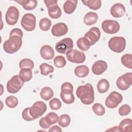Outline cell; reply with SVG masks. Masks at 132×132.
<instances>
[{"label": "cell", "mask_w": 132, "mask_h": 132, "mask_svg": "<svg viewBox=\"0 0 132 132\" xmlns=\"http://www.w3.org/2000/svg\"><path fill=\"white\" fill-rule=\"evenodd\" d=\"M23 31L19 28L12 29L9 34V38L3 44V48L5 52L11 54L16 52L21 47L22 44Z\"/></svg>", "instance_id": "6da1fadb"}, {"label": "cell", "mask_w": 132, "mask_h": 132, "mask_svg": "<svg viewBox=\"0 0 132 132\" xmlns=\"http://www.w3.org/2000/svg\"><path fill=\"white\" fill-rule=\"evenodd\" d=\"M76 95L80 101L85 105H90L94 101V92L92 85L87 83L79 86L76 90Z\"/></svg>", "instance_id": "7a4b0ae2"}, {"label": "cell", "mask_w": 132, "mask_h": 132, "mask_svg": "<svg viewBox=\"0 0 132 132\" xmlns=\"http://www.w3.org/2000/svg\"><path fill=\"white\" fill-rule=\"evenodd\" d=\"M73 85L69 82H65L61 85L60 97L62 101L67 104H71L75 101L73 94Z\"/></svg>", "instance_id": "3957f363"}, {"label": "cell", "mask_w": 132, "mask_h": 132, "mask_svg": "<svg viewBox=\"0 0 132 132\" xmlns=\"http://www.w3.org/2000/svg\"><path fill=\"white\" fill-rule=\"evenodd\" d=\"M25 81L19 75L13 76L7 83V90L9 93H16L23 87Z\"/></svg>", "instance_id": "277c9868"}, {"label": "cell", "mask_w": 132, "mask_h": 132, "mask_svg": "<svg viewBox=\"0 0 132 132\" xmlns=\"http://www.w3.org/2000/svg\"><path fill=\"white\" fill-rule=\"evenodd\" d=\"M108 46L112 51L120 53L125 48V39L123 37H113L109 40Z\"/></svg>", "instance_id": "5b68a950"}, {"label": "cell", "mask_w": 132, "mask_h": 132, "mask_svg": "<svg viewBox=\"0 0 132 132\" xmlns=\"http://www.w3.org/2000/svg\"><path fill=\"white\" fill-rule=\"evenodd\" d=\"M44 2L47 8L48 15L51 18L57 19L61 16V9L57 5V1L44 0Z\"/></svg>", "instance_id": "8992f818"}, {"label": "cell", "mask_w": 132, "mask_h": 132, "mask_svg": "<svg viewBox=\"0 0 132 132\" xmlns=\"http://www.w3.org/2000/svg\"><path fill=\"white\" fill-rule=\"evenodd\" d=\"M22 27L28 31L34 30L36 26V19L35 15L32 13L25 14L21 21Z\"/></svg>", "instance_id": "52a82bcc"}, {"label": "cell", "mask_w": 132, "mask_h": 132, "mask_svg": "<svg viewBox=\"0 0 132 132\" xmlns=\"http://www.w3.org/2000/svg\"><path fill=\"white\" fill-rule=\"evenodd\" d=\"M46 110V105L42 101H37L31 107H29L30 113L34 119L40 117L45 112Z\"/></svg>", "instance_id": "ba28073f"}, {"label": "cell", "mask_w": 132, "mask_h": 132, "mask_svg": "<svg viewBox=\"0 0 132 132\" xmlns=\"http://www.w3.org/2000/svg\"><path fill=\"white\" fill-rule=\"evenodd\" d=\"M123 100L122 95L117 91H112L105 100V105L109 108H114L117 107Z\"/></svg>", "instance_id": "9c48e42d"}, {"label": "cell", "mask_w": 132, "mask_h": 132, "mask_svg": "<svg viewBox=\"0 0 132 132\" xmlns=\"http://www.w3.org/2000/svg\"><path fill=\"white\" fill-rule=\"evenodd\" d=\"M73 47V41L70 38H66L58 42L55 45L56 51L59 53L66 54V53Z\"/></svg>", "instance_id": "30bf717a"}, {"label": "cell", "mask_w": 132, "mask_h": 132, "mask_svg": "<svg viewBox=\"0 0 132 132\" xmlns=\"http://www.w3.org/2000/svg\"><path fill=\"white\" fill-rule=\"evenodd\" d=\"M67 59L75 63H83L86 59V56L84 53L77 50H71L66 53Z\"/></svg>", "instance_id": "8fae6325"}, {"label": "cell", "mask_w": 132, "mask_h": 132, "mask_svg": "<svg viewBox=\"0 0 132 132\" xmlns=\"http://www.w3.org/2000/svg\"><path fill=\"white\" fill-rule=\"evenodd\" d=\"M19 15V11L16 7H9L5 14V20L6 23L9 25H15L18 22Z\"/></svg>", "instance_id": "7c38bea8"}, {"label": "cell", "mask_w": 132, "mask_h": 132, "mask_svg": "<svg viewBox=\"0 0 132 132\" xmlns=\"http://www.w3.org/2000/svg\"><path fill=\"white\" fill-rule=\"evenodd\" d=\"M132 84V73H126L120 76L116 82L118 89L121 90H126L128 89Z\"/></svg>", "instance_id": "4fadbf2b"}, {"label": "cell", "mask_w": 132, "mask_h": 132, "mask_svg": "<svg viewBox=\"0 0 132 132\" xmlns=\"http://www.w3.org/2000/svg\"><path fill=\"white\" fill-rule=\"evenodd\" d=\"M120 24L114 20H106L102 24L103 31L108 34H114L118 32L120 29Z\"/></svg>", "instance_id": "5bb4252c"}, {"label": "cell", "mask_w": 132, "mask_h": 132, "mask_svg": "<svg viewBox=\"0 0 132 132\" xmlns=\"http://www.w3.org/2000/svg\"><path fill=\"white\" fill-rule=\"evenodd\" d=\"M100 37V30L98 27H92L84 35V37H85L88 40L91 46L96 43L99 40Z\"/></svg>", "instance_id": "9a60e30c"}, {"label": "cell", "mask_w": 132, "mask_h": 132, "mask_svg": "<svg viewBox=\"0 0 132 132\" xmlns=\"http://www.w3.org/2000/svg\"><path fill=\"white\" fill-rule=\"evenodd\" d=\"M68 31V26L63 23H58L55 24L51 29L52 35L55 37L64 36L67 33Z\"/></svg>", "instance_id": "2e32d148"}, {"label": "cell", "mask_w": 132, "mask_h": 132, "mask_svg": "<svg viewBox=\"0 0 132 132\" xmlns=\"http://www.w3.org/2000/svg\"><path fill=\"white\" fill-rule=\"evenodd\" d=\"M107 67V63L105 61L102 60H97L93 64L92 67V71L95 75H101L106 71Z\"/></svg>", "instance_id": "e0dca14e"}, {"label": "cell", "mask_w": 132, "mask_h": 132, "mask_svg": "<svg viewBox=\"0 0 132 132\" xmlns=\"http://www.w3.org/2000/svg\"><path fill=\"white\" fill-rule=\"evenodd\" d=\"M125 11L124 6L121 3L115 4L110 8V13L114 18L122 17L125 14Z\"/></svg>", "instance_id": "ac0fdd59"}, {"label": "cell", "mask_w": 132, "mask_h": 132, "mask_svg": "<svg viewBox=\"0 0 132 132\" xmlns=\"http://www.w3.org/2000/svg\"><path fill=\"white\" fill-rule=\"evenodd\" d=\"M40 53L41 57L45 60L52 59L55 55L53 48L48 45L42 46L40 49Z\"/></svg>", "instance_id": "d6986e66"}, {"label": "cell", "mask_w": 132, "mask_h": 132, "mask_svg": "<svg viewBox=\"0 0 132 132\" xmlns=\"http://www.w3.org/2000/svg\"><path fill=\"white\" fill-rule=\"evenodd\" d=\"M15 2L22 5L24 9L26 10H32L37 6L38 2L36 0H17Z\"/></svg>", "instance_id": "ffe728a7"}, {"label": "cell", "mask_w": 132, "mask_h": 132, "mask_svg": "<svg viewBox=\"0 0 132 132\" xmlns=\"http://www.w3.org/2000/svg\"><path fill=\"white\" fill-rule=\"evenodd\" d=\"M78 1L77 0H68L63 4V10L67 14H72L75 10Z\"/></svg>", "instance_id": "44dd1931"}, {"label": "cell", "mask_w": 132, "mask_h": 132, "mask_svg": "<svg viewBox=\"0 0 132 132\" xmlns=\"http://www.w3.org/2000/svg\"><path fill=\"white\" fill-rule=\"evenodd\" d=\"M97 20L98 15L94 12H88L85 14L84 18V23L88 26L94 24L96 23Z\"/></svg>", "instance_id": "7402d4cb"}, {"label": "cell", "mask_w": 132, "mask_h": 132, "mask_svg": "<svg viewBox=\"0 0 132 132\" xmlns=\"http://www.w3.org/2000/svg\"><path fill=\"white\" fill-rule=\"evenodd\" d=\"M89 73L88 67L85 65H80L76 67L74 70L75 75L78 77H85Z\"/></svg>", "instance_id": "603a6c76"}, {"label": "cell", "mask_w": 132, "mask_h": 132, "mask_svg": "<svg viewBox=\"0 0 132 132\" xmlns=\"http://www.w3.org/2000/svg\"><path fill=\"white\" fill-rule=\"evenodd\" d=\"M81 2L90 9L94 10L100 9L102 5L100 0H82Z\"/></svg>", "instance_id": "cb8c5ba5"}, {"label": "cell", "mask_w": 132, "mask_h": 132, "mask_svg": "<svg viewBox=\"0 0 132 132\" xmlns=\"http://www.w3.org/2000/svg\"><path fill=\"white\" fill-rule=\"evenodd\" d=\"M119 128L121 131H131L132 121L130 119H125L123 120L119 124Z\"/></svg>", "instance_id": "d4e9b609"}, {"label": "cell", "mask_w": 132, "mask_h": 132, "mask_svg": "<svg viewBox=\"0 0 132 132\" xmlns=\"http://www.w3.org/2000/svg\"><path fill=\"white\" fill-rule=\"evenodd\" d=\"M40 95L42 99L45 101H48L53 96L54 92L51 88L45 87L41 89Z\"/></svg>", "instance_id": "484cf974"}, {"label": "cell", "mask_w": 132, "mask_h": 132, "mask_svg": "<svg viewBox=\"0 0 132 132\" xmlns=\"http://www.w3.org/2000/svg\"><path fill=\"white\" fill-rule=\"evenodd\" d=\"M76 44L77 47L82 51H87L91 46L88 40L84 37L79 38L77 41Z\"/></svg>", "instance_id": "4316f807"}, {"label": "cell", "mask_w": 132, "mask_h": 132, "mask_svg": "<svg viewBox=\"0 0 132 132\" xmlns=\"http://www.w3.org/2000/svg\"><path fill=\"white\" fill-rule=\"evenodd\" d=\"M109 88V83L106 79H101L97 84V91L101 93L106 92Z\"/></svg>", "instance_id": "83f0119b"}, {"label": "cell", "mask_w": 132, "mask_h": 132, "mask_svg": "<svg viewBox=\"0 0 132 132\" xmlns=\"http://www.w3.org/2000/svg\"><path fill=\"white\" fill-rule=\"evenodd\" d=\"M19 74L23 79L25 82L29 81L32 77L31 69L29 68H24L21 69Z\"/></svg>", "instance_id": "f1b7e54d"}, {"label": "cell", "mask_w": 132, "mask_h": 132, "mask_svg": "<svg viewBox=\"0 0 132 132\" xmlns=\"http://www.w3.org/2000/svg\"><path fill=\"white\" fill-rule=\"evenodd\" d=\"M40 69V73L44 76L47 75L49 73H53L54 71V69L53 66L46 63H43L39 66Z\"/></svg>", "instance_id": "f546056e"}, {"label": "cell", "mask_w": 132, "mask_h": 132, "mask_svg": "<svg viewBox=\"0 0 132 132\" xmlns=\"http://www.w3.org/2000/svg\"><path fill=\"white\" fill-rule=\"evenodd\" d=\"M121 62L125 67L132 68V55L130 54H126L123 55L121 59Z\"/></svg>", "instance_id": "4dcf8cb0"}, {"label": "cell", "mask_w": 132, "mask_h": 132, "mask_svg": "<svg viewBox=\"0 0 132 132\" xmlns=\"http://www.w3.org/2000/svg\"><path fill=\"white\" fill-rule=\"evenodd\" d=\"M52 25V22L50 19L47 18H44L40 20L39 22V27L43 31L48 30Z\"/></svg>", "instance_id": "1f68e13d"}, {"label": "cell", "mask_w": 132, "mask_h": 132, "mask_svg": "<svg viewBox=\"0 0 132 132\" xmlns=\"http://www.w3.org/2000/svg\"><path fill=\"white\" fill-rule=\"evenodd\" d=\"M34 67L33 61L30 59L24 58L21 60L19 62V68L22 69L24 68H29L32 69Z\"/></svg>", "instance_id": "d6a6232c"}, {"label": "cell", "mask_w": 132, "mask_h": 132, "mask_svg": "<svg viewBox=\"0 0 132 132\" xmlns=\"http://www.w3.org/2000/svg\"><path fill=\"white\" fill-rule=\"evenodd\" d=\"M71 122L70 116L67 114L61 115L59 118L58 124L62 127H66L69 125Z\"/></svg>", "instance_id": "836d02e7"}, {"label": "cell", "mask_w": 132, "mask_h": 132, "mask_svg": "<svg viewBox=\"0 0 132 132\" xmlns=\"http://www.w3.org/2000/svg\"><path fill=\"white\" fill-rule=\"evenodd\" d=\"M5 103L7 107L13 108L16 107L18 104V100L14 96H9L5 100Z\"/></svg>", "instance_id": "e575fe53"}, {"label": "cell", "mask_w": 132, "mask_h": 132, "mask_svg": "<svg viewBox=\"0 0 132 132\" xmlns=\"http://www.w3.org/2000/svg\"><path fill=\"white\" fill-rule=\"evenodd\" d=\"M94 113L98 116H103L105 113V109L104 106L100 103H95L92 106Z\"/></svg>", "instance_id": "d590c367"}, {"label": "cell", "mask_w": 132, "mask_h": 132, "mask_svg": "<svg viewBox=\"0 0 132 132\" xmlns=\"http://www.w3.org/2000/svg\"><path fill=\"white\" fill-rule=\"evenodd\" d=\"M54 63L57 68H63L67 63L65 58L62 56H57L54 59Z\"/></svg>", "instance_id": "8d00e7d4"}, {"label": "cell", "mask_w": 132, "mask_h": 132, "mask_svg": "<svg viewBox=\"0 0 132 132\" xmlns=\"http://www.w3.org/2000/svg\"><path fill=\"white\" fill-rule=\"evenodd\" d=\"M49 106L52 109L57 110L61 108V103L58 98H54L50 101Z\"/></svg>", "instance_id": "74e56055"}, {"label": "cell", "mask_w": 132, "mask_h": 132, "mask_svg": "<svg viewBox=\"0 0 132 132\" xmlns=\"http://www.w3.org/2000/svg\"><path fill=\"white\" fill-rule=\"evenodd\" d=\"M45 118L51 125L56 123L57 122H58L59 120V117L58 115L54 112H51L47 114L45 116Z\"/></svg>", "instance_id": "f35d334b"}, {"label": "cell", "mask_w": 132, "mask_h": 132, "mask_svg": "<svg viewBox=\"0 0 132 132\" xmlns=\"http://www.w3.org/2000/svg\"><path fill=\"white\" fill-rule=\"evenodd\" d=\"M130 106L127 104H124L121 106L119 109V114L121 116H127L130 113Z\"/></svg>", "instance_id": "ab89813d"}, {"label": "cell", "mask_w": 132, "mask_h": 132, "mask_svg": "<svg viewBox=\"0 0 132 132\" xmlns=\"http://www.w3.org/2000/svg\"><path fill=\"white\" fill-rule=\"evenodd\" d=\"M22 116L23 119L24 120L27 121H33L35 120L30 113L29 107L26 108L23 110Z\"/></svg>", "instance_id": "60d3db41"}, {"label": "cell", "mask_w": 132, "mask_h": 132, "mask_svg": "<svg viewBox=\"0 0 132 132\" xmlns=\"http://www.w3.org/2000/svg\"><path fill=\"white\" fill-rule=\"evenodd\" d=\"M39 125L40 127L43 129H47L51 125L48 122L47 120L46 119L45 117L42 118L39 120Z\"/></svg>", "instance_id": "b9f144b4"}, {"label": "cell", "mask_w": 132, "mask_h": 132, "mask_svg": "<svg viewBox=\"0 0 132 132\" xmlns=\"http://www.w3.org/2000/svg\"><path fill=\"white\" fill-rule=\"evenodd\" d=\"M49 132L51 131H58V132H61L62 131V129L61 128L57 126V125H54L53 126H52L48 130Z\"/></svg>", "instance_id": "7bdbcfd3"}, {"label": "cell", "mask_w": 132, "mask_h": 132, "mask_svg": "<svg viewBox=\"0 0 132 132\" xmlns=\"http://www.w3.org/2000/svg\"><path fill=\"white\" fill-rule=\"evenodd\" d=\"M106 131H120V128H119V126H114V127H112L111 128H110L109 129H107Z\"/></svg>", "instance_id": "ee69618b"}]
</instances>
